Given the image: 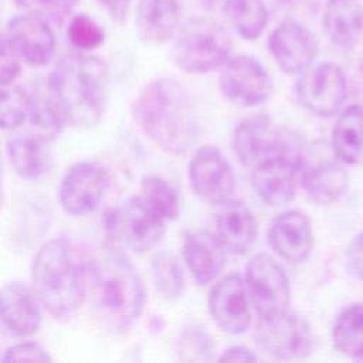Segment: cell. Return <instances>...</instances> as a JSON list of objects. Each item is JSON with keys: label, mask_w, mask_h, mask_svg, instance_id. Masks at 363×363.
I'll return each mask as SVG.
<instances>
[{"label": "cell", "mask_w": 363, "mask_h": 363, "mask_svg": "<svg viewBox=\"0 0 363 363\" xmlns=\"http://www.w3.org/2000/svg\"><path fill=\"white\" fill-rule=\"evenodd\" d=\"M345 166L333 153L330 143L305 146L299 166V183L316 204H332L347 191L349 176Z\"/></svg>", "instance_id": "7"}, {"label": "cell", "mask_w": 363, "mask_h": 363, "mask_svg": "<svg viewBox=\"0 0 363 363\" xmlns=\"http://www.w3.org/2000/svg\"><path fill=\"white\" fill-rule=\"evenodd\" d=\"M133 116L149 140L173 155L189 150L201 132L191 96L172 78L146 84L133 102Z\"/></svg>", "instance_id": "1"}, {"label": "cell", "mask_w": 363, "mask_h": 363, "mask_svg": "<svg viewBox=\"0 0 363 363\" xmlns=\"http://www.w3.org/2000/svg\"><path fill=\"white\" fill-rule=\"evenodd\" d=\"M3 362H51V356L38 343L21 342L10 346L1 357Z\"/></svg>", "instance_id": "35"}, {"label": "cell", "mask_w": 363, "mask_h": 363, "mask_svg": "<svg viewBox=\"0 0 363 363\" xmlns=\"http://www.w3.org/2000/svg\"><path fill=\"white\" fill-rule=\"evenodd\" d=\"M109 172L98 162L84 160L69 167L60 184V203L65 213L86 216L101 204L108 187Z\"/></svg>", "instance_id": "13"}, {"label": "cell", "mask_w": 363, "mask_h": 363, "mask_svg": "<svg viewBox=\"0 0 363 363\" xmlns=\"http://www.w3.org/2000/svg\"><path fill=\"white\" fill-rule=\"evenodd\" d=\"M33 1L38 3L44 13L54 21L61 23L81 0H21V4L27 6Z\"/></svg>", "instance_id": "37"}, {"label": "cell", "mask_w": 363, "mask_h": 363, "mask_svg": "<svg viewBox=\"0 0 363 363\" xmlns=\"http://www.w3.org/2000/svg\"><path fill=\"white\" fill-rule=\"evenodd\" d=\"M86 264L65 238L47 241L33 259L31 277L41 305L58 320L71 319L86 298Z\"/></svg>", "instance_id": "4"}, {"label": "cell", "mask_w": 363, "mask_h": 363, "mask_svg": "<svg viewBox=\"0 0 363 363\" xmlns=\"http://www.w3.org/2000/svg\"><path fill=\"white\" fill-rule=\"evenodd\" d=\"M330 146L347 166L363 160V108L360 105H349L339 113L332 129Z\"/></svg>", "instance_id": "26"}, {"label": "cell", "mask_w": 363, "mask_h": 363, "mask_svg": "<svg viewBox=\"0 0 363 363\" xmlns=\"http://www.w3.org/2000/svg\"><path fill=\"white\" fill-rule=\"evenodd\" d=\"M140 197L166 221L180 214V197L176 189L162 176L147 174L140 182Z\"/></svg>", "instance_id": "30"}, {"label": "cell", "mask_w": 363, "mask_h": 363, "mask_svg": "<svg viewBox=\"0 0 363 363\" xmlns=\"http://www.w3.org/2000/svg\"><path fill=\"white\" fill-rule=\"evenodd\" d=\"M109 18L118 24L125 23L132 0H96Z\"/></svg>", "instance_id": "39"}, {"label": "cell", "mask_w": 363, "mask_h": 363, "mask_svg": "<svg viewBox=\"0 0 363 363\" xmlns=\"http://www.w3.org/2000/svg\"><path fill=\"white\" fill-rule=\"evenodd\" d=\"M67 123L95 126L106 108L109 71L96 55L72 52L62 57L47 81Z\"/></svg>", "instance_id": "3"}, {"label": "cell", "mask_w": 363, "mask_h": 363, "mask_svg": "<svg viewBox=\"0 0 363 363\" xmlns=\"http://www.w3.org/2000/svg\"><path fill=\"white\" fill-rule=\"evenodd\" d=\"M296 96L301 105L319 116L337 113L347 98V79L340 65L332 61L312 64L299 74Z\"/></svg>", "instance_id": "10"}, {"label": "cell", "mask_w": 363, "mask_h": 363, "mask_svg": "<svg viewBox=\"0 0 363 363\" xmlns=\"http://www.w3.org/2000/svg\"><path fill=\"white\" fill-rule=\"evenodd\" d=\"M332 342L339 353L363 360V302L352 303L337 315Z\"/></svg>", "instance_id": "27"}, {"label": "cell", "mask_w": 363, "mask_h": 363, "mask_svg": "<svg viewBox=\"0 0 363 363\" xmlns=\"http://www.w3.org/2000/svg\"><path fill=\"white\" fill-rule=\"evenodd\" d=\"M220 89L237 106L252 108L264 104L272 92V81L265 67L251 55L231 57L220 72Z\"/></svg>", "instance_id": "12"}, {"label": "cell", "mask_w": 363, "mask_h": 363, "mask_svg": "<svg viewBox=\"0 0 363 363\" xmlns=\"http://www.w3.org/2000/svg\"><path fill=\"white\" fill-rule=\"evenodd\" d=\"M67 35L69 43L82 51H89L104 43L102 27L86 14H77L69 20Z\"/></svg>", "instance_id": "33"}, {"label": "cell", "mask_w": 363, "mask_h": 363, "mask_svg": "<svg viewBox=\"0 0 363 363\" xmlns=\"http://www.w3.org/2000/svg\"><path fill=\"white\" fill-rule=\"evenodd\" d=\"M258 347L277 360H301L313 349V333L305 318L285 312L269 319H259L255 329Z\"/></svg>", "instance_id": "9"}, {"label": "cell", "mask_w": 363, "mask_h": 363, "mask_svg": "<svg viewBox=\"0 0 363 363\" xmlns=\"http://www.w3.org/2000/svg\"><path fill=\"white\" fill-rule=\"evenodd\" d=\"M31 105L28 121L34 129V132L47 140L57 138L67 121L50 91L48 84L45 86H40L30 92Z\"/></svg>", "instance_id": "28"}, {"label": "cell", "mask_w": 363, "mask_h": 363, "mask_svg": "<svg viewBox=\"0 0 363 363\" xmlns=\"http://www.w3.org/2000/svg\"><path fill=\"white\" fill-rule=\"evenodd\" d=\"M271 248L284 259L303 262L313 248V231L309 217L301 210H286L278 214L268 227Z\"/></svg>", "instance_id": "19"}, {"label": "cell", "mask_w": 363, "mask_h": 363, "mask_svg": "<svg viewBox=\"0 0 363 363\" xmlns=\"http://www.w3.org/2000/svg\"><path fill=\"white\" fill-rule=\"evenodd\" d=\"M166 223L140 196L121 203L106 217L112 234L136 252L153 248L162 240Z\"/></svg>", "instance_id": "11"}, {"label": "cell", "mask_w": 363, "mask_h": 363, "mask_svg": "<svg viewBox=\"0 0 363 363\" xmlns=\"http://www.w3.org/2000/svg\"><path fill=\"white\" fill-rule=\"evenodd\" d=\"M247 288L237 274L220 279L210 291L208 311L213 320L224 332L238 335L248 329L251 312Z\"/></svg>", "instance_id": "18"}, {"label": "cell", "mask_w": 363, "mask_h": 363, "mask_svg": "<svg viewBox=\"0 0 363 363\" xmlns=\"http://www.w3.org/2000/svg\"><path fill=\"white\" fill-rule=\"evenodd\" d=\"M102 323L113 332L129 329L140 316L145 289L140 277L122 252L102 251L86 264V298Z\"/></svg>", "instance_id": "2"}, {"label": "cell", "mask_w": 363, "mask_h": 363, "mask_svg": "<svg viewBox=\"0 0 363 363\" xmlns=\"http://www.w3.org/2000/svg\"><path fill=\"white\" fill-rule=\"evenodd\" d=\"M152 277L157 292L166 299H177L184 292V275L179 259L160 251L152 258Z\"/></svg>", "instance_id": "31"}, {"label": "cell", "mask_w": 363, "mask_h": 363, "mask_svg": "<svg viewBox=\"0 0 363 363\" xmlns=\"http://www.w3.org/2000/svg\"><path fill=\"white\" fill-rule=\"evenodd\" d=\"M302 153L275 156L252 167V186L267 204L279 207L292 201L299 183Z\"/></svg>", "instance_id": "17"}, {"label": "cell", "mask_w": 363, "mask_h": 363, "mask_svg": "<svg viewBox=\"0 0 363 363\" xmlns=\"http://www.w3.org/2000/svg\"><path fill=\"white\" fill-rule=\"evenodd\" d=\"M346 259L349 269L363 282V231L356 234L347 245Z\"/></svg>", "instance_id": "38"}, {"label": "cell", "mask_w": 363, "mask_h": 363, "mask_svg": "<svg viewBox=\"0 0 363 363\" xmlns=\"http://www.w3.org/2000/svg\"><path fill=\"white\" fill-rule=\"evenodd\" d=\"M48 142L37 133L10 138L6 143V152L16 173L30 180L44 176L52 164Z\"/></svg>", "instance_id": "24"}, {"label": "cell", "mask_w": 363, "mask_h": 363, "mask_svg": "<svg viewBox=\"0 0 363 363\" xmlns=\"http://www.w3.org/2000/svg\"><path fill=\"white\" fill-rule=\"evenodd\" d=\"M268 48L284 72L299 75L313 64L319 52V43L308 27L298 21L286 20L269 34Z\"/></svg>", "instance_id": "15"}, {"label": "cell", "mask_w": 363, "mask_h": 363, "mask_svg": "<svg viewBox=\"0 0 363 363\" xmlns=\"http://www.w3.org/2000/svg\"><path fill=\"white\" fill-rule=\"evenodd\" d=\"M20 57L1 40V54H0V84L1 88L11 85L20 72Z\"/></svg>", "instance_id": "36"}, {"label": "cell", "mask_w": 363, "mask_h": 363, "mask_svg": "<svg viewBox=\"0 0 363 363\" xmlns=\"http://www.w3.org/2000/svg\"><path fill=\"white\" fill-rule=\"evenodd\" d=\"M3 41L26 62L47 64L55 51V35L48 23L34 14H20L9 20Z\"/></svg>", "instance_id": "16"}, {"label": "cell", "mask_w": 363, "mask_h": 363, "mask_svg": "<svg viewBox=\"0 0 363 363\" xmlns=\"http://www.w3.org/2000/svg\"><path fill=\"white\" fill-rule=\"evenodd\" d=\"M323 28L339 48L354 47L363 33V7L357 0H328L323 11Z\"/></svg>", "instance_id": "25"}, {"label": "cell", "mask_w": 363, "mask_h": 363, "mask_svg": "<svg viewBox=\"0 0 363 363\" xmlns=\"http://www.w3.org/2000/svg\"><path fill=\"white\" fill-rule=\"evenodd\" d=\"M182 6L179 0H139L136 26L140 38L149 44L167 41L179 28Z\"/></svg>", "instance_id": "23"}, {"label": "cell", "mask_w": 363, "mask_h": 363, "mask_svg": "<svg viewBox=\"0 0 363 363\" xmlns=\"http://www.w3.org/2000/svg\"><path fill=\"white\" fill-rule=\"evenodd\" d=\"M223 11L245 40L258 38L268 23V10L264 0H225Z\"/></svg>", "instance_id": "29"}, {"label": "cell", "mask_w": 363, "mask_h": 363, "mask_svg": "<svg viewBox=\"0 0 363 363\" xmlns=\"http://www.w3.org/2000/svg\"><path fill=\"white\" fill-rule=\"evenodd\" d=\"M220 362H258L259 357L255 352L244 346H233L225 349L218 357Z\"/></svg>", "instance_id": "40"}, {"label": "cell", "mask_w": 363, "mask_h": 363, "mask_svg": "<svg viewBox=\"0 0 363 363\" xmlns=\"http://www.w3.org/2000/svg\"><path fill=\"white\" fill-rule=\"evenodd\" d=\"M179 354L183 360H210L214 345L210 335L199 326H190L180 335Z\"/></svg>", "instance_id": "34"}, {"label": "cell", "mask_w": 363, "mask_h": 363, "mask_svg": "<svg viewBox=\"0 0 363 363\" xmlns=\"http://www.w3.org/2000/svg\"><path fill=\"white\" fill-rule=\"evenodd\" d=\"M233 150L245 167H255L267 159L301 155L305 149L292 133L277 128L265 113L245 118L233 133Z\"/></svg>", "instance_id": "6"}, {"label": "cell", "mask_w": 363, "mask_h": 363, "mask_svg": "<svg viewBox=\"0 0 363 363\" xmlns=\"http://www.w3.org/2000/svg\"><path fill=\"white\" fill-rule=\"evenodd\" d=\"M40 299L26 284L13 281L1 289V325L14 337L34 335L43 320Z\"/></svg>", "instance_id": "20"}, {"label": "cell", "mask_w": 363, "mask_h": 363, "mask_svg": "<svg viewBox=\"0 0 363 363\" xmlns=\"http://www.w3.org/2000/svg\"><path fill=\"white\" fill-rule=\"evenodd\" d=\"M214 225L216 237L231 254L247 252L258 235V224L252 211L231 199L218 204Z\"/></svg>", "instance_id": "22"}, {"label": "cell", "mask_w": 363, "mask_h": 363, "mask_svg": "<svg viewBox=\"0 0 363 363\" xmlns=\"http://www.w3.org/2000/svg\"><path fill=\"white\" fill-rule=\"evenodd\" d=\"M225 248L206 230L194 228L184 234L183 257L189 271L199 285L214 281L225 265Z\"/></svg>", "instance_id": "21"}, {"label": "cell", "mask_w": 363, "mask_h": 363, "mask_svg": "<svg viewBox=\"0 0 363 363\" xmlns=\"http://www.w3.org/2000/svg\"><path fill=\"white\" fill-rule=\"evenodd\" d=\"M245 288L259 319L289 311L291 288L282 267L268 254L252 255L245 265Z\"/></svg>", "instance_id": "8"}, {"label": "cell", "mask_w": 363, "mask_h": 363, "mask_svg": "<svg viewBox=\"0 0 363 363\" xmlns=\"http://www.w3.org/2000/svg\"><path fill=\"white\" fill-rule=\"evenodd\" d=\"M233 41L221 23L210 17L186 21L174 44L177 67L190 74H206L223 67L231 57Z\"/></svg>", "instance_id": "5"}, {"label": "cell", "mask_w": 363, "mask_h": 363, "mask_svg": "<svg viewBox=\"0 0 363 363\" xmlns=\"http://www.w3.org/2000/svg\"><path fill=\"white\" fill-rule=\"evenodd\" d=\"M0 99V123L3 130H13L21 126L30 115V92L18 85L1 88Z\"/></svg>", "instance_id": "32"}, {"label": "cell", "mask_w": 363, "mask_h": 363, "mask_svg": "<svg viewBox=\"0 0 363 363\" xmlns=\"http://www.w3.org/2000/svg\"><path fill=\"white\" fill-rule=\"evenodd\" d=\"M189 182L204 201L221 204L235 189V174L230 162L214 146L200 147L189 163Z\"/></svg>", "instance_id": "14"}]
</instances>
